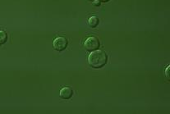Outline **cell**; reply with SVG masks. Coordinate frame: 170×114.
<instances>
[{"mask_svg": "<svg viewBox=\"0 0 170 114\" xmlns=\"http://www.w3.org/2000/svg\"><path fill=\"white\" fill-rule=\"evenodd\" d=\"M100 2H109V1H110V0H99Z\"/></svg>", "mask_w": 170, "mask_h": 114, "instance_id": "cell-9", "label": "cell"}, {"mask_svg": "<svg viewBox=\"0 0 170 114\" xmlns=\"http://www.w3.org/2000/svg\"><path fill=\"white\" fill-rule=\"evenodd\" d=\"M53 46H54V49L57 51H63L68 47V40L66 38L61 37V36L57 37L56 39H54Z\"/></svg>", "mask_w": 170, "mask_h": 114, "instance_id": "cell-3", "label": "cell"}, {"mask_svg": "<svg viewBox=\"0 0 170 114\" xmlns=\"http://www.w3.org/2000/svg\"><path fill=\"white\" fill-rule=\"evenodd\" d=\"M108 62V56L102 50H95L91 52L88 58V63L93 68H101Z\"/></svg>", "mask_w": 170, "mask_h": 114, "instance_id": "cell-1", "label": "cell"}, {"mask_svg": "<svg viewBox=\"0 0 170 114\" xmlns=\"http://www.w3.org/2000/svg\"><path fill=\"white\" fill-rule=\"evenodd\" d=\"M7 40V34L2 31V30H0V44H5L6 41Z\"/></svg>", "mask_w": 170, "mask_h": 114, "instance_id": "cell-6", "label": "cell"}, {"mask_svg": "<svg viewBox=\"0 0 170 114\" xmlns=\"http://www.w3.org/2000/svg\"><path fill=\"white\" fill-rule=\"evenodd\" d=\"M60 97L63 99H69L73 95V90L70 87H64L60 90Z\"/></svg>", "mask_w": 170, "mask_h": 114, "instance_id": "cell-4", "label": "cell"}, {"mask_svg": "<svg viewBox=\"0 0 170 114\" xmlns=\"http://www.w3.org/2000/svg\"><path fill=\"white\" fill-rule=\"evenodd\" d=\"M99 22H100V20H99L98 17L96 16H91L88 20V24L89 26L92 27V28H95L99 25Z\"/></svg>", "mask_w": 170, "mask_h": 114, "instance_id": "cell-5", "label": "cell"}, {"mask_svg": "<svg viewBox=\"0 0 170 114\" xmlns=\"http://www.w3.org/2000/svg\"><path fill=\"white\" fill-rule=\"evenodd\" d=\"M100 3V2L99 0H94V4L96 5V6H99Z\"/></svg>", "mask_w": 170, "mask_h": 114, "instance_id": "cell-8", "label": "cell"}, {"mask_svg": "<svg viewBox=\"0 0 170 114\" xmlns=\"http://www.w3.org/2000/svg\"><path fill=\"white\" fill-rule=\"evenodd\" d=\"M169 69H170V67L169 66H168V68H166V70H165V76L167 77L168 80H169Z\"/></svg>", "mask_w": 170, "mask_h": 114, "instance_id": "cell-7", "label": "cell"}, {"mask_svg": "<svg viewBox=\"0 0 170 114\" xmlns=\"http://www.w3.org/2000/svg\"><path fill=\"white\" fill-rule=\"evenodd\" d=\"M90 1H94V0H90Z\"/></svg>", "mask_w": 170, "mask_h": 114, "instance_id": "cell-10", "label": "cell"}, {"mask_svg": "<svg viewBox=\"0 0 170 114\" xmlns=\"http://www.w3.org/2000/svg\"><path fill=\"white\" fill-rule=\"evenodd\" d=\"M100 40L96 36H91L86 39L85 42V48L87 51L93 52L100 48Z\"/></svg>", "mask_w": 170, "mask_h": 114, "instance_id": "cell-2", "label": "cell"}]
</instances>
